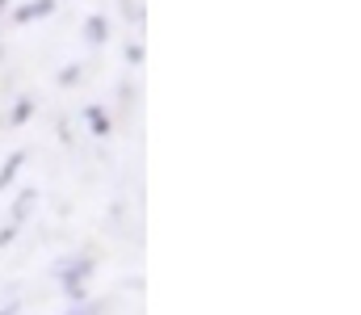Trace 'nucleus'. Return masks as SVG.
<instances>
[{
    "mask_svg": "<svg viewBox=\"0 0 361 315\" xmlns=\"http://www.w3.org/2000/svg\"><path fill=\"white\" fill-rule=\"evenodd\" d=\"M13 235H17V227H13V223H8V227H0V248H4V244H8Z\"/></svg>",
    "mask_w": 361,
    "mask_h": 315,
    "instance_id": "obj_12",
    "label": "nucleus"
},
{
    "mask_svg": "<svg viewBox=\"0 0 361 315\" xmlns=\"http://www.w3.org/2000/svg\"><path fill=\"white\" fill-rule=\"evenodd\" d=\"M85 122H89V130L97 139H105L109 135V118H105V109L101 105H85Z\"/></svg>",
    "mask_w": 361,
    "mask_h": 315,
    "instance_id": "obj_5",
    "label": "nucleus"
},
{
    "mask_svg": "<svg viewBox=\"0 0 361 315\" xmlns=\"http://www.w3.org/2000/svg\"><path fill=\"white\" fill-rule=\"evenodd\" d=\"M92 269H97V261H92L89 252H80V257H59V261L51 265V273L63 282V290H68L72 303H85V282H89Z\"/></svg>",
    "mask_w": 361,
    "mask_h": 315,
    "instance_id": "obj_1",
    "label": "nucleus"
},
{
    "mask_svg": "<svg viewBox=\"0 0 361 315\" xmlns=\"http://www.w3.org/2000/svg\"><path fill=\"white\" fill-rule=\"evenodd\" d=\"M85 42H92V47H101V42H109V17H101V13H92L89 21H85Z\"/></svg>",
    "mask_w": 361,
    "mask_h": 315,
    "instance_id": "obj_4",
    "label": "nucleus"
},
{
    "mask_svg": "<svg viewBox=\"0 0 361 315\" xmlns=\"http://www.w3.org/2000/svg\"><path fill=\"white\" fill-rule=\"evenodd\" d=\"M55 80H59L63 89H68V85H76V80H80V63H68V68H63V72H59Z\"/></svg>",
    "mask_w": 361,
    "mask_h": 315,
    "instance_id": "obj_9",
    "label": "nucleus"
},
{
    "mask_svg": "<svg viewBox=\"0 0 361 315\" xmlns=\"http://www.w3.org/2000/svg\"><path fill=\"white\" fill-rule=\"evenodd\" d=\"M34 202H38V190H21V194L13 198V218H8V223H13V227H21V223L30 218Z\"/></svg>",
    "mask_w": 361,
    "mask_h": 315,
    "instance_id": "obj_3",
    "label": "nucleus"
},
{
    "mask_svg": "<svg viewBox=\"0 0 361 315\" xmlns=\"http://www.w3.org/2000/svg\"><path fill=\"white\" fill-rule=\"evenodd\" d=\"M21 168H25V152H13V156L4 160V168H0V190H8V185L17 181Z\"/></svg>",
    "mask_w": 361,
    "mask_h": 315,
    "instance_id": "obj_6",
    "label": "nucleus"
},
{
    "mask_svg": "<svg viewBox=\"0 0 361 315\" xmlns=\"http://www.w3.org/2000/svg\"><path fill=\"white\" fill-rule=\"evenodd\" d=\"M30 118H34V97H17L8 109V126H25Z\"/></svg>",
    "mask_w": 361,
    "mask_h": 315,
    "instance_id": "obj_7",
    "label": "nucleus"
},
{
    "mask_svg": "<svg viewBox=\"0 0 361 315\" xmlns=\"http://www.w3.org/2000/svg\"><path fill=\"white\" fill-rule=\"evenodd\" d=\"M8 4H13V0H0V13H4V8H8Z\"/></svg>",
    "mask_w": 361,
    "mask_h": 315,
    "instance_id": "obj_13",
    "label": "nucleus"
},
{
    "mask_svg": "<svg viewBox=\"0 0 361 315\" xmlns=\"http://www.w3.org/2000/svg\"><path fill=\"white\" fill-rule=\"evenodd\" d=\"M122 13H126V21H143V8L135 0H122Z\"/></svg>",
    "mask_w": 361,
    "mask_h": 315,
    "instance_id": "obj_11",
    "label": "nucleus"
},
{
    "mask_svg": "<svg viewBox=\"0 0 361 315\" xmlns=\"http://www.w3.org/2000/svg\"><path fill=\"white\" fill-rule=\"evenodd\" d=\"M126 63H130V68H139V63H143V47H139V42H130V47H126Z\"/></svg>",
    "mask_w": 361,
    "mask_h": 315,
    "instance_id": "obj_10",
    "label": "nucleus"
},
{
    "mask_svg": "<svg viewBox=\"0 0 361 315\" xmlns=\"http://www.w3.org/2000/svg\"><path fill=\"white\" fill-rule=\"evenodd\" d=\"M101 311H105V303H97V299H92V303H76L72 311H63V315H101Z\"/></svg>",
    "mask_w": 361,
    "mask_h": 315,
    "instance_id": "obj_8",
    "label": "nucleus"
},
{
    "mask_svg": "<svg viewBox=\"0 0 361 315\" xmlns=\"http://www.w3.org/2000/svg\"><path fill=\"white\" fill-rule=\"evenodd\" d=\"M51 13H55V0H25V4L13 8V21H17V25H30V21H42V17H51Z\"/></svg>",
    "mask_w": 361,
    "mask_h": 315,
    "instance_id": "obj_2",
    "label": "nucleus"
}]
</instances>
